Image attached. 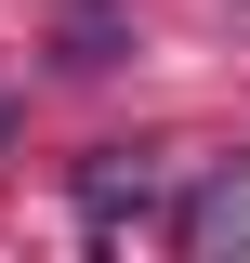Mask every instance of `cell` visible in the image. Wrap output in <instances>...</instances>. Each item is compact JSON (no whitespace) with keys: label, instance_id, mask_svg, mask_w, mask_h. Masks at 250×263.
<instances>
[{"label":"cell","instance_id":"cell-1","mask_svg":"<svg viewBox=\"0 0 250 263\" xmlns=\"http://www.w3.org/2000/svg\"><path fill=\"white\" fill-rule=\"evenodd\" d=\"M171 237H185L198 263H224V250H250V158H211L185 184V211H171Z\"/></svg>","mask_w":250,"mask_h":263},{"label":"cell","instance_id":"cell-2","mask_svg":"<svg viewBox=\"0 0 250 263\" xmlns=\"http://www.w3.org/2000/svg\"><path fill=\"white\" fill-rule=\"evenodd\" d=\"M145 211H158V171L132 158V145H105V158L79 171V224H93V237H119V224H145Z\"/></svg>","mask_w":250,"mask_h":263}]
</instances>
